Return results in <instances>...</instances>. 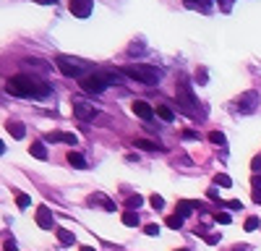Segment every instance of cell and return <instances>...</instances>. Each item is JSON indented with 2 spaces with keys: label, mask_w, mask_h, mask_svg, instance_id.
Segmentation results:
<instances>
[{
  "label": "cell",
  "mask_w": 261,
  "mask_h": 251,
  "mask_svg": "<svg viewBox=\"0 0 261 251\" xmlns=\"http://www.w3.org/2000/svg\"><path fill=\"white\" fill-rule=\"evenodd\" d=\"M6 92L8 94H13V97H34V99H45V97H50V84L47 81H42V79H37V76H29V73H16V76H11L8 79V84H6Z\"/></svg>",
  "instance_id": "obj_1"
},
{
  "label": "cell",
  "mask_w": 261,
  "mask_h": 251,
  "mask_svg": "<svg viewBox=\"0 0 261 251\" xmlns=\"http://www.w3.org/2000/svg\"><path fill=\"white\" fill-rule=\"evenodd\" d=\"M81 84V89L84 92H89V94H102L107 87H113V84H123V71H94L89 73L86 79L79 81Z\"/></svg>",
  "instance_id": "obj_2"
},
{
  "label": "cell",
  "mask_w": 261,
  "mask_h": 251,
  "mask_svg": "<svg viewBox=\"0 0 261 251\" xmlns=\"http://www.w3.org/2000/svg\"><path fill=\"white\" fill-rule=\"evenodd\" d=\"M120 71H123L125 79L146 84V87H157V84L162 81V71L157 66H149V63H128V66H123Z\"/></svg>",
  "instance_id": "obj_3"
},
{
  "label": "cell",
  "mask_w": 261,
  "mask_h": 251,
  "mask_svg": "<svg viewBox=\"0 0 261 251\" xmlns=\"http://www.w3.org/2000/svg\"><path fill=\"white\" fill-rule=\"evenodd\" d=\"M55 66L60 68L63 76H68V79H86L89 73H94V63L92 60L73 58V55H58Z\"/></svg>",
  "instance_id": "obj_4"
},
{
  "label": "cell",
  "mask_w": 261,
  "mask_h": 251,
  "mask_svg": "<svg viewBox=\"0 0 261 251\" xmlns=\"http://www.w3.org/2000/svg\"><path fill=\"white\" fill-rule=\"evenodd\" d=\"M175 99H178V108H180L186 115H191V118L199 115V108H196V97H193V89H191L188 81H180L178 87H175Z\"/></svg>",
  "instance_id": "obj_5"
},
{
  "label": "cell",
  "mask_w": 261,
  "mask_h": 251,
  "mask_svg": "<svg viewBox=\"0 0 261 251\" xmlns=\"http://www.w3.org/2000/svg\"><path fill=\"white\" fill-rule=\"evenodd\" d=\"M71 108H73V115L79 118V120H94L97 118V108H94V102H89V99H84V97H73L71 99Z\"/></svg>",
  "instance_id": "obj_6"
},
{
  "label": "cell",
  "mask_w": 261,
  "mask_h": 251,
  "mask_svg": "<svg viewBox=\"0 0 261 251\" xmlns=\"http://www.w3.org/2000/svg\"><path fill=\"white\" fill-rule=\"evenodd\" d=\"M258 102H261L258 92L248 89V92H243L241 97L235 99V113H241V115H248V113H253V110L258 108Z\"/></svg>",
  "instance_id": "obj_7"
},
{
  "label": "cell",
  "mask_w": 261,
  "mask_h": 251,
  "mask_svg": "<svg viewBox=\"0 0 261 251\" xmlns=\"http://www.w3.org/2000/svg\"><path fill=\"white\" fill-rule=\"evenodd\" d=\"M68 8H71V13L76 18H89L92 16V8H94V0H71Z\"/></svg>",
  "instance_id": "obj_8"
},
{
  "label": "cell",
  "mask_w": 261,
  "mask_h": 251,
  "mask_svg": "<svg viewBox=\"0 0 261 251\" xmlns=\"http://www.w3.org/2000/svg\"><path fill=\"white\" fill-rule=\"evenodd\" d=\"M37 225L42 228V230H53L55 228V217H53V212H50V207H37Z\"/></svg>",
  "instance_id": "obj_9"
},
{
  "label": "cell",
  "mask_w": 261,
  "mask_h": 251,
  "mask_svg": "<svg viewBox=\"0 0 261 251\" xmlns=\"http://www.w3.org/2000/svg\"><path fill=\"white\" fill-rule=\"evenodd\" d=\"M134 113H136L139 118H144V120L154 118V108H151L149 102H144V99H136V102H134Z\"/></svg>",
  "instance_id": "obj_10"
},
{
  "label": "cell",
  "mask_w": 261,
  "mask_h": 251,
  "mask_svg": "<svg viewBox=\"0 0 261 251\" xmlns=\"http://www.w3.org/2000/svg\"><path fill=\"white\" fill-rule=\"evenodd\" d=\"M45 141H63V144H79L76 134H65V131H50Z\"/></svg>",
  "instance_id": "obj_11"
},
{
  "label": "cell",
  "mask_w": 261,
  "mask_h": 251,
  "mask_svg": "<svg viewBox=\"0 0 261 251\" xmlns=\"http://www.w3.org/2000/svg\"><path fill=\"white\" fill-rule=\"evenodd\" d=\"M89 204H99L105 212H115V204L107 199L105 194H92V196H89Z\"/></svg>",
  "instance_id": "obj_12"
},
{
  "label": "cell",
  "mask_w": 261,
  "mask_h": 251,
  "mask_svg": "<svg viewBox=\"0 0 261 251\" xmlns=\"http://www.w3.org/2000/svg\"><path fill=\"white\" fill-rule=\"evenodd\" d=\"M6 129H8V134H11L13 139H24V136H27L24 123H18V120H8V123H6Z\"/></svg>",
  "instance_id": "obj_13"
},
{
  "label": "cell",
  "mask_w": 261,
  "mask_h": 251,
  "mask_svg": "<svg viewBox=\"0 0 261 251\" xmlns=\"http://www.w3.org/2000/svg\"><path fill=\"white\" fill-rule=\"evenodd\" d=\"M68 162L76 167V170H86V167H89V162L84 160V155H79V152H73V149L68 152Z\"/></svg>",
  "instance_id": "obj_14"
},
{
  "label": "cell",
  "mask_w": 261,
  "mask_h": 251,
  "mask_svg": "<svg viewBox=\"0 0 261 251\" xmlns=\"http://www.w3.org/2000/svg\"><path fill=\"white\" fill-rule=\"evenodd\" d=\"M196 207H199V209H201L204 204H199V202H180V204H178V215H180V217L186 220V217H188V215L193 212V209H196Z\"/></svg>",
  "instance_id": "obj_15"
},
{
  "label": "cell",
  "mask_w": 261,
  "mask_h": 251,
  "mask_svg": "<svg viewBox=\"0 0 261 251\" xmlns=\"http://www.w3.org/2000/svg\"><path fill=\"white\" fill-rule=\"evenodd\" d=\"M134 146H136V149H144V152H157V149H162L160 144L149 141V139H136V141H134Z\"/></svg>",
  "instance_id": "obj_16"
},
{
  "label": "cell",
  "mask_w": 261,
  "mask_h": 251,
  "mask_svg": "<svg viewBox=\"0 0 261 251\" xmlns=\"http://www.w3.org/2000/svg\"><path fill=\"white\" fill-rule=\"evenodd\" d=\"M55 233H58V241L63 243V246H73V233H71V230H65V228H55Z\"/></svg>",
  "instance_id": "obj_17"
},
{
  "label": "cell",
  "mask_w": 261,
  "mask_h": 251,
  "mask_svg": "<svg viewBox=\"0 0 261 251\" xmlns=\"http://www.w3.org/2000/svg\"><path fill=\"white\" fill-rule=\"evenodd\" d=\"M29 152H32V157H37V160H47V146L42 144V141L32 144V146H29Z\"/></svg>",
  "instance_id": "obj_18"
},
{
  "label": "cell",
  "mask_w": 261,
  "mask_h": 251,
  "mask_svg": "<svg viewBox=\"0 0 261 251\" xmlns=\"http://www.w3.org/2000/svg\"><path fill=\"white\" fill-rule=\"evenodd\" d=\"M157 115H160L162 120H167V123L175 120V113H172V110L167 108V105H160V108H157Z\"/></svg>",
  "instance_id": "obj_19"
},
{
  "label": "cell",
  "mask_w": 261,
  "mask_h": 251,
  "mask_svg": "<svg viewBox=\"0 0 261 251\" xmlns=\"http://www.w3.org/2000/svg\"><path fill=\"white\" fill-rule=\"evenodd\" d=\"M144 204V196L141 194H136V196H128V202H125V207L130 209V212H136V209Z\"/></svg>",
  "instance_id": "obj_20"
},
{
  "label": "cell",
  "mask_w": 261,
  "mask_h": 251,
  "mask_svg": "<svg viewBox=\"0 0 261 251\" xmlns=\"http://www.w3.org/2000/svg\"><path fill=\"white\" fill-rule=\"evenodd\" d=\"M123 222L128 228H136L139 225V212H130V209H128V212H123Z\"/></svg>",
  "instance_id": "obj_21"
},
{
  "label": "cell",
  "mask_w": 261,
  "mask_h": 251,
  "mask_svg": "<svg viewBox=\"0 0 261 251\" xmlns=\"http://www.w3.org/2000/svg\"><path fill=\"white\" fill-rule=\"evenodd\" d=\"M16 207H18V209H29V207H32V196H27V194H16Z\"/></svg>",
  "instance_id": "obj_22"
},
{
  "label": "cell",
  "mask_w": 261,
  "mask_h": 251,
  "mask_svg": "<svg viewBox=\"0 0 261 251\" xmlns=\"http://www.w3.org/2000/svg\"><path fill=\"white\" fill-rule=\"evenodd\" d=\"M214 186H220V188H230V186H232V178H230V175H225V173H220V175L214 178Z\"/></svg>",
  "instance_id": "obj_23"
},
{
  "label": "cell",
  "mask_w": 261,
  "mask_h": 251,
  "mask_svg": "<svg viewBox=\"0 0 261 251\" xmlns=\"http://www.w3.org/2000/svg\"><path fill=\"white\" fill-rule=\"evenodd\" d=\"M209 141L217 144V146H225L227 139H225V134H220V131H212V134H209Z\"/></svg>",
  "instance_id": "obj_24"
},
{
  "label": "cell",
  "mask_w": 261,
  "mask_h": 251,
  "mask_svg": "<svg viewBox=\"0 0 261 251\" xmlns=\"http://www.w3.org/2000/svg\"><path fill=\"white\" fill-rule=\"evenodd\" d=\"M167 228H172V230L183 228V217H180V215H170V217H167Z\"/></svg>",
  "instance_id": "obj_25"
},
{
  "label": "cell",
  "mask_w": 261,
  "mask_h": 251,
  "mask_svg": "<svg viewBox=\"0 0 261 251\" xmlns=\"http://www.w3.org/2000/svg\"><path fill=\"white\" fill-rule=\"evenodd\" d=\"M246 230H248V233H253V230H258V217H256V215H251V217L246 220Z\"/></svg>",
  "instance_id": "obj_26"
},
{
  "label": "cell",
  "mask_w": 261,
  "mask_h": 251,
  "mask_svg": "<svg viewBox=\"0 0 261 251\" xmlns=\"http://www.w3.org/2000/svg\"><path fill=\"white\" fill-rule=\"evenodd\" d=\"M149 202H151V207H154V209H162V207H165V199H162L160 194H151Z\"/></svg>",
  "instance_id": "obj_27"
},
{
  "label": "cell",
  "mask_w": 261,
  "mask_h": 251,
  "mask_svg": "<svg viewBox=\"0 0 261 251\" xmlns=\"http://www.w3.org/2000/svg\"><path fill=\"white\" fill-rule=\"evenodd\" d=\"M220 207H227V209H232V212H235V209H241L243 204L238 202V199H230V202H220Z\"/></svg>",
  "instance_id": "obj_28"
},
{
  "label": "cell",
  "mask_w": 261,
  "mask_h": 251,
  "mask_svg": "<svg viewBox=\"0 0 261 251\" xmlns=\"http://www.w3.org/2000/svg\"><path fill=\"white\" fill-rule=\"evenodd\" d=\"M144 233H146V236H157V233H160V228H157V222H151V225H146V228H144Z\"/></svg>",
  "instance_id": "obj_29"
},
{
  "label": "cell",
  "mask_w": 261,
  "mask_h": 251,
  "mask_svg": "<svg viewBox=\"0 0 261 251\" xmlns=\"http://www.w3.org/2000/svg\"><path fill=\"white\" fill-rule=\"evenodd\" d=\"M214 220H217V222H222V225H227V222H230V212H217Z\"/></svg>",
  "instance_id": "obj_30"
},
{
  "label": "cell",
  "mask_w": 261,
  "mask_h": 251,
  "mask_svg": "<svg viewBox=\"0 0 261 251\" xmlns=\"http://www.w3.org/2000/svg\"><path fill=\"white\" fill-rule=\"evenodd\" d=\"M251 186H253V191H261V175H258V173H253V178H251Z\"/></svg>",
  "instance_id": "obj_31"
},
{
  "label": "cell",
  "mask_w": 261,
  "mask_h": 251,
  "mask_svg": "<svg viewBox=\"0 0 261 251\" xmlns=\"http://www.w3.org/2000/svg\"><path fill=\"white\" fill-rule=\"evenodd\" d=\"M251 167H253V173H258V175H261V157H253Z\"/></svg>",
  "instance_id": "obj_32"
},
{
  "label": "cell",
  "mask_w": 261,
  "mask_h": 251,
  "mask_svg": "<svg viewBox=\"0 0 261 251\" xmlns=\"http://www.w3.org/2000/svg\"><path fill=\"white\" fill-rule=\"evenodd\" d=\"M206 243H209V246L220 243V236H217V233H209V236H206Z\"/></svg>",
  "instance_id": "obj_33"
},
{
  "label": "cell",
  "mask_w": 261,
  "mask_h": 251,
  "mask_svg": "<svg viewBox=\"0 0 261 251\" xmlns=\"http://www.w3.org/2000/svg\"><path fill=\"white\" fill-rule=\"evenodd\" d=\"M206 196H209V199H214V202H220V191H217V188H209Z\"/></svg>",
  "instance_id": "obj_34"
},
{
  "label": "cell",
  "mask_w": 261,
  "mask_h": 251,
  "mask_svg": "<svg viewBox=\"0 0 261 251\" xmlns=\"http://www.w3.org/2000/svg\"><path fill=\"white\" fill-rule=\"evenodd\" d=\"M3 248H6V251H18V248H16V241H13V238H8Z\"/></svg>",
  "instance_id": "obj_35"
},
{
  "label": "cell",
  "mask_w": 261,
  "mask_h": 251,
  "mask_svg": "<svg viewBox=\"0 0 261 251\" xmlns=\"http://www.w3.org/2000/svg\"><path fill=\"white\" fill-rule=\"evenodd\" d=\"M183 139H199V134L196 131H183Z\"/></svg>",
  "instance_id": "obj_36"
},
{
  "label": "cell",
  "mask_w": 261,
  "mask_h": 251,
  "mask_svg": "<svg viewBox=\"0 0 261 251\" xmlns=\"http://www.w3.org/2000/svg\"><path fill=\"white\" fill-rule=\"evenodd\" d=\"M37 3H39V6H55L58 0H37Z\"/></svg>",
  "instance_id": "obj_37"
},
{
  "label": "cell",
  "mask_w": 261,
  "mask_h": 251,
  "mask_svg": "<svg viewBox=\"0 0 261 251\" xmlns=\"http://www.w3.org/2000/svg\"><path fill=\"white\" fill-rule=\"evenodd\" d=\"M253 202H256V204H261V191H253Z\"/></svg>",
  "instance_id": "obj_38"
},
{
  "label": "cell",
  "mask_w": 261,
  "mask_h": 251,
  "mask_svg": "<svg viewBox=\"0 0 261 251\" xmlns=\"http://www.w3.org/2000/svg\"><path fill=\"white\" fill-rule=\"evenodd\" d=\"M79 251H94V248H92V246H81Z\"/></svg>",
  "instance_id": "obj_39"
},
{
  "label": "cell",
  "mask_w": 261,
  "mask_h": 251,
  "mask_svg": "<svg viewBox=\"0 0 261 251\" xmlns=\"http://www.w3.org/2000/svg\"><path fill=\"white\" fill-rule=\"evenodd\" d=\"M3 152H6V144H3V141H0V155H3Z\"/></svg>",
  "instance_id": "obj_40"
},
{
  "label": "cell",
  "mask_w": 261,
  "mask_h": 251,
  "mask_svg": "<svg viewBox=\"0 0 261 251\" xmlns=\"http://www.w3.org/2000/svg\"><path fill=\"white\" fill-rule=\"evenodd\" d=\"M235 251H248V246H238Z\"/></svg>",
  "instance_id": "obj_41"
},
{
  "label": "cell",
  "mask_w": 261,
  "mask_h": 251,
  "mask_svg": "<svg viewBox=\"0 0 261 251\" xmlns=\"http://www.w3.org/2000/svg\"><path fill=\"white\" fill-rule=\"evenodd\" d=\"M175 251H188V248H175Z\"/></svg>",
  "instance_id": "obj_42"
},
{
  "label": "cell",
  "mask_w": 261,
  "mask_h": 251,
  "mask_svg": "<svg viewBox=\"0 0 261 251\" xmlns=\"http://www.w3.org/2000/svg\"><path fill=\"white\" fill-rule=\"evenodd\" d=\"M188 3H193V0H188Z\"/></svg>",
  "instance_id": "obj_43"
}]
</instances>
